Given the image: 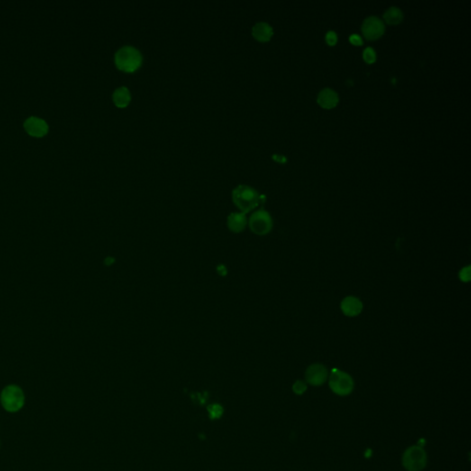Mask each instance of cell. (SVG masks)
<instances>
[{"label": "cell", "instance_id": "6", "mask_svg": "<svg viewBox=\"0 0 471 471\" xmlns=\"http://www.w3.org/2000/svg\"><path fill=\"white\" fill-rule=\"evenodd\" d=\"M249 228L257 235H266L273 228V219L267 211L261 209L249 218Z\"/></svg>", "mask_w": 471, "mask_h": 471}, {"label": "cell", "instance_id": "13", "mask_svg": "<svg viewBox=\"0 0 471 471\" xmlns=\"http://www.w3.org/2000/svg\"><path fill=\"white\" fill-rule=\"evenodd\" d=\"M112 100L117 107L124 108L131 102V92L126 87H119L113 92Z\"/></svg>", "mask_w": 471, "mask_h": 471}, {"label": "cell", "instance_id": "9", "mask_svg": "<svg viewBox=\"0 0 471 471\" xmlns=\"http://www.w3.org/2000/svg\"><path fill=\"white\" fill-rule=\"evenodd\" d=\"M26 131L32 137H41L48 133L47 122L38 117H30L24 122Z\"/></svg>", "mask_w": 471, "mask_h": 471}, {"label": "cell", "instance_id": "20", "mask_svg": "<svg viewBox=\"0 0 471 471\" xmlns=\"http://www.w3.org/2000/svg\"><path fill=\"white\" fill-rule=\"evenodd\" d=\"M326 41L329 44V46H334L337 42V34L334 31H330L327 33L326 35Z\"/></svg>", "mask_w": 471, "mask_h": 471}, {"label": "cell", "instance_id": "4", "mask_svg": "<svg viewBox=\"0 0 471 471\" xmlns=\"http://www.w3.org/2000/svg\"><path fill=\"white\" fill-rule=\"evenodd\" d=\"M402 464L408 471H420L427 464L425 451L419 446L409 447L402 456Z\"/></svg>", "mask_w": 471, "mask_h": 471}, {"label": "cell", "instance_id": "2", "mask_svg": "<svg viewBox=\"0 0 471 471\" xmlns=\"http://www.w3.org/2000/svg\"><path fill=\"white\" fill-rule=\"evenodd\" d=\"M233 202L242 213H246L253 210L260 203L261 196L258 192L247 185H238L232 192Z\"/></svg>", "mask_w": 471, "mask_h": 471}, {"label": "cell", "instance_id": "8", "mask_svg": "<svg viewBox=\"0 0 471 471\" xmlns=\"http://www.w3.org/2000/svg\"><path fill=\"white\" fill-rule=\"evenodd\" d=\"M328 378V370L324 365L314 364L306 371V381L309 385L319 387L323 385Z\"/></svg>", "mask_w": 471, "mask_h": 471}, {"label": "cell", "instance_id": "18", "mask_svg": "<svg viewBox=\"0 0 471 471\" xmlns=\"http://www.w3.org/2000/svg\"><path fill=\"white\" fill-rule=\"evenodd\" d=\"M293 390H294V393H296V394H298V395H301V394H303L305 391L307 390V385L305 384L303 381L298 380V381H296V382L294 383Z\"/></svg>", "mask_w": 471, "mask_h": 471}, {"label": "cell", "instance_id": "15", "mask_svg": "<svg viewBox=\"0 0 471 471\" xmlns=\"http://www.w3.org/2000/svg\"><path fill=\"white\" fill-rule=\"evenodd\" d=\"M384 19H385L387 23L391 24V25H395V24H399L401 22L402 19H403V14H402V11H400L399 8L391 7L388 11H386L385 14H384Z\"/></svg>", "mask_w": 471, "mask_h": 471}, {"label": "cell", "instance_id": "21", "mask_svg": "<svg viewBox=\"0 0 471 471\" xmlns=\"http://www.w3.org/2000/svg\"><path fill=\"white\" fill-rule=\"evenodd\" d=\"M350 41L354 44L355 46H362L363 45V40L358 34H353L350 37Z\"/></svg>", "mask_w": 471, "mask_h": 471}, {"label": "cell", "instance_id": "17", "mask_svg": "<svg viewBox=\"0 0 471 471\" xmlns=\"http://www.w3.org/2000/svg\"><path fill=\"white\" fill-rule=\"evenodd\" d=\"M375 58H376V55H375V50L372 47H367L364 52L365 61L369 63V64H372V63L375 61Z\"/></svg>", "mask_w": 471, "mask_h": 471}, {"label": "cell", "instance_id": "16", "mask_svg": "<svg viewBox=\"0 0 471 471\" xmlns=\"http://www.w3.org/2000/svg\"><path fill=\"white\" fill-rule=\"evenodd\" d=\"M208 411H209V417L211 419H218L223 414V408L218 404H213V405L208 407Z\"/></svg>", "mask_w": 471, "mask_h": 471}, {"label": "cell", "instance_id": "14", "mask_svg": "<svg viewBox=\"0 0 471 471\" xmlns=\"http://www.w3.org/2000/svg\"><path fill=\"white\" fill-rule=\"evenodd\" d=\"M228 228L234 232H240L242 231L246 225H247V218L245 213H231L228 219Z\"/></svg>", "mask_w": 471, "mask_h": 471}, {"label": "cell", "instance_id": "5", "mask_svg": "<svg viewBox=\"0 0 471 471\" xmlns=\"http://www.w3.org/2000/svg\"><path fill=\"white\" fill-rule=\"evenodd\" d=\"M329 388L337 395L347 396L354 390L355 383L347 373L335 369L329 377Z\"/></svg>", "mask_w": 471, "mask_h": 471}, {"label": "cell", "instance_id": "19", "mask_svg": "<svg viewBox=\"0 0 471 471\" xmlns=\"http://www.w3.org/2000/svg\"><path fill=\"white\" fill-rule=\"evenodd\" d=\"M459 277L463 282H468L470 280V267L467 266L462 269L459 273Z\"/></svg>", "mask_w": 471, "mask_h": 471}, {"label": "cell", "instance_id": "11", "mask_svg": "<svg viewBox=\"0 0 471 471\" xmlns=\"http://www.w3.org/2000/svg\"><path fill=\"white\" fill-rule=\"evenodd\" d=\"M338 102H339V95L333 90L326 88L319 92V96H318V103L325 109H331L336 106Z\"/></svg>", "mask_w": 471, "mask_h": 471}, {"label": "cell", "instance_id": "10", "mask_svg": "<svg viewBox=\"0 0 471 471\" xmlns=\"http://www.w3.org/2000/svg\"><path fill=\"white\" fill-rule=\"evenodd\" d=\"M340 309L342 310L344 314L347 317H355L362 312L363 310V303L359 299L355 296H347L345 297L341 304Z\"/></svg>", "mask_w": 471, "mask_h": 471}, {"label": "cell", "instance_id": "1", "mask_svg": "<svg viewBox=\"0 0 471 471\" xmlns=\"http://www.w3.org/2000/svg\"><path fill=\"white\" fill-rule=\"evenodd\" d=\"M117 68L127 73L137 71L142 66L143 56L140 51L134 46L121 47L114 56Z\"/></svg>", "mask_w": 471, "mask_h": 471}, {"label": "cell", "instance_id": "7", "mask_svg": "<svg viewBox=\"0 0 471 471\" xmlns=\"http://www.w3.org/2000/svg\"><path fill=\"white\" fill-rule=\"evenodd\" d=\"M385 31V24L378 17L371 16L365 19L362 25V32L366 39L376 40L383 35Z\"/></svg>", "mask_w": 471, "mask_h": 471}, {"label": "cell", "instance_id": "12", "mask_svg": "<svg viewBox=\"0 0 471 471\" xmlns=\"http://www.w3.org/2000/svg\"><path fill=\"white\" fill-rule=\"evenodd\" d=\"M274 34L272 26L267 22H257L252 28V35L260 41H268Z\"/></svg>", "mask_w": 471, "mask_h": 471}, {"label": "cell", "instance_id": "3", "mask_svg": "<svg viewBox=\"0 0 471 471\" xmlns=\"http://www.w3.org/2000/svg\"><path fill=\"white\" fill-rule=\"evenodd\" d=\"M1 404L9 412H17L25 403V396L21 388L11 385L6 387L0 396Z\"/></svg>", "mask_w": 471, "mask_h": 471}]
</instances>
